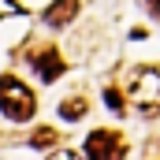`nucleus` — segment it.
<instances>
[{
    "label": "nucleus",
    "mask_w": 160,
    "mask_h": 160,
    "mask_svg": "<svg viewBox=\"0 0 160 160\" xmlns=\"http://www.w3.org/2000/svg\"><path fill=\"white\" fill-rule=\"evenodd\" d=\"M34 108H38L34 93H30L19 78H11V75H4V78H0V112H4L8 119L26 123L30 116H34Z\"/></svg>",
    "instance_id": "nucleus-1"
},
{
    "label": "nucleus",
    "mask_w": 160,
    "mask_h": 160,
    "mask_svg": "<svg viewBox=\"0 0 160 160\" xmlns=\"http://www.w3.org/2000/svg\"><path fill=\"white\" fill-rule=\"evenodd\" d=\"M127 97H130L145 116H157L160 112V71H153V67L138 71L134 78L127 82Z\"/></svg>",
    "instance_id": "nucleus-2"
},
{
    "label": "nucleus",
    "mask_w": 160,
    "mask_h": 160,
    "mask_svg": "<svg viewBox=\"0 0 160 160\" xmlns=\"http://www.w3.org/2000/svg\"><path fill=\"white\" fill-rule=\"evenodd\" d=\"M123 153H127V145H123L119 134H112V130H93L86 138V157L89 160H119Z\"/></svg>",
    "instance_id": "nucleus-3"
},
{
    "label": "nucleus",
    "mask_w": 160,
    "mask_h": 160,
    "mask_svg": "<svg viewBox=\"0 0 160 160\" xmlns=\"http://www.w3.org/2000/svg\"><path fill=\"white\" fill-rule=\"evenodd\" d=\"M34 67H38L41 82H56L60 75H63V60H60L56 48H41L38 56H34Z\"/></svg>",
    "instance_id": "nucleus-4"
},
{
    "label": "nucleus",
    "mask_w": 160,
    "mask_h": 160,
    "mask_svg": "<svg viewBox=\"0 0 160 160\" xmlns=\"http://www.w3.org/2000/svg\"><path fill=\"white\" fill-rule=\"evenodd\" d=\"M78 11H82V4H78V0H63V4H52V8L45 11V22H48V26H67V22L78 15Z\"/></svg>",
    "instance_id": "nucleus-5"
},
{
    "label": "nucleus",
    "mask_w": 160,
    "mask_h": 160,
    "mask_svg": "<svg viewBox=\"0 0 160 160\" xmlns=\"http://www.w3.org/2000/svg\"><path fill=\"white\" fill-rule=\"evenodd\" d=\"M86 112H89V101H86V97H67V101L60 104V116H63V119H67V123L82 119Z\"/></svg>",
    "instance_id": "nucleus-6"
},
{
    "label": "nucleus",
    "mask_w": 160,
    "mask_h": 160,
    "mask_svg": "<svg viewBox=\"0 0 160 160\" xmlns=\"http://www.w3.org/2000/svg\"><path fill=\"white\" fill-rule=\"evenodd\" d=\"M56 142H60L56 127H38V130L30 134V145H38V149H48V145H56Z\"/></svg>",
    "instance_id": "nucleus-7"
},
{
    "label": "nucleus",
    "mask_w": 160,
    "mask_h": 160,
    "mask_svg": "<svg viewBox=\"0 0 160 160\" xmlns=\"http://www.w3.org/2000/svg\"><path fill=\"white\" fill-rule=\"evenodd\" d=\"M104 101H108V108H112L116 116H123V93L119 89H104Z\"/></svg>",
    "instance_id": "nucleus-8"
},
{
    "label": "nucleus",
    "mask_w": 160,
    "mask_h": 160,
    "mask_svg": "<svg viewBox=\"0 0 160 160\" xmlns=\"http://www.w3.org/2000/svg\"><path fill=\"white\" fill-rule=\"evenodd\" d=\"M48 160H82L75 149H56V153H48Z\"/></svg>",
    "instance_id": "nucleus-9"
},
{
    "label": "nucleus",
    "mask_w": 160,
    "mask_h": 160,
    "mask_svg": "<svg viewBox=\"0 0 160 160\" xmlns=\"http://www.w3.org/2000/svg\"><path fill=\"white\" fill-rule=\"evenodd\" d=\"M149 15H160V4H149Z\"/></svg>",
    "instance_id": "nucleus-10"
}]
</instances>
